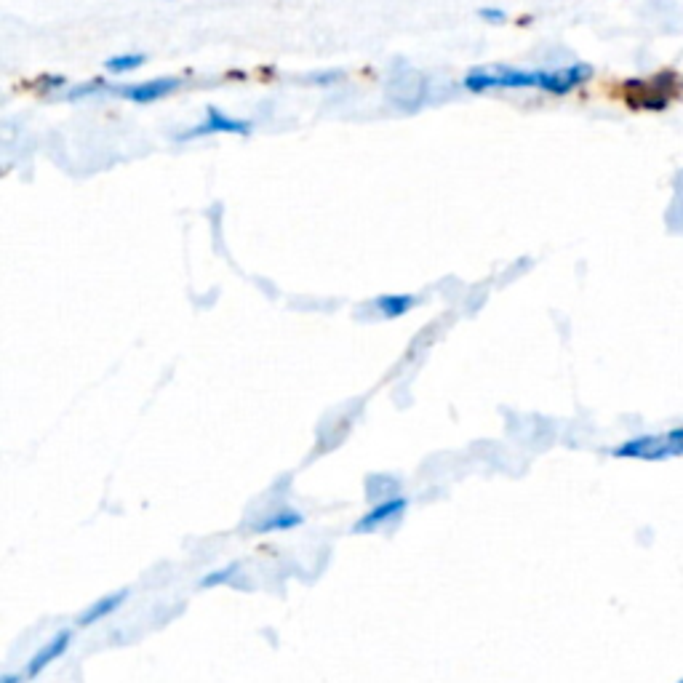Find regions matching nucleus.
<instances>
[{
    "label": "nucleus",
    "mask_w": 683,
    "mask_h": 683,
    "mask_svg": "<svg viewBox=\"0 0 683 683\" xmlns=\"http://www.w3.org/2000/svg\"><path fill=\"white\" fill-rule=\"evenodd\" d=\"M406 507H409V499H403V497L382 499V502H377V505L371 507L369 513H363L361 518H358L353 531L355 534H371V531H377L379 526H385V523L395 521L398 515L406 513Z\"/></svg>",
    "instance_id": "nucleus-3"
},
{
    "label": "nucleus",
    "mask_w": 683,
    "mask_h": 683,
    "mask_svg": "<svg viewBox=\"0 0 683 683\" xmlns=\"http://www.w3.org/2000/svg\"><path fill=\"white\" fill-rule=\"evenodd\" d=\"M177 86V78H155V81H145L123 89V97L131 99V102H139V105H147V102H158V99L169 97Z\"/></svg>",
    "instance_id": "nucleus-6"
},
{
    "label": "nucleus",
    "mask_w": 683,
    "mask_h": 683,
    "mask_svg": "<svg viewBox=\"0 0 683 683\" xmlns=\"http://www.w3.org/2000/svg\"><path fill=\"white\" fill-rule=\"evenodd\" d=\"M70 643H73V633H70V630H62V633L54 635L51 641L43 643L41 649L33 654V659L27 662V678H38L51 662H57V659L70 649Z\"/></svg>",
    "instance_id": "nucleus-5"
},
{
    "label": "nucleus",
    "mask_w": 683,
    "mask_h": 683,
    "mask_svg": "<svg viewBox=\"0 0 683 683\" xmlns=\"http://www.w3.org/2000/svg\"><path fill=\"white\" fill-rule=\"evenodd\" d=\"M481 17L483 19H494V22H502V19H505V14H502V11H497V9H481Z\"/></svg>",
    "instance_id": "nucleus-13"
},
{
    "label": "nucleus",
    "mask_w": 683,
    "mask_h": 683,
    "mask_svg": "<svg viewBox=\"0 0 683 683\" xmlns=\"http://www.w3.org/2000/svg\"><path fill=\"white\" fill-rule=\"evenodd\" d=\"M617 459H641V462H665L683 457V425L670 427L665 433H646L627 438L611 451Z\"/></svg>",
    "instance_id": "nucleus-1"
},
{
    "label": "nucleus",
    "mask_w": 683,
    "mask_h": 683,
    "mask_svg": "<svg viewBox=\"0 0 683 683\" xmlns=\"http://www.w3.org/2000/svg\"><path fill=\"white\" fill-rule=\"evenodd\" d=\"M126 595H129V590H118V593H110V595L97 598V601L91 603L89 609L83 611L81 617H78V625L89 627V625H97L99 619H107L110 614H115V611L121 609L123 601H126Z\"/></svg>",
    "instance_id": "nucleus-7"
},
{
    "label": "nucleus",
    "mask_w": 683,
    "mask_h": 683,
    "mask_svg": "<svg viewBox=\"0 0 683 683\" xmlns=\"http://www.w3.org/2000/svg\"><path fill=\"white\" fill-rule=\"evenodd\" d=\"M19 681H22V675H9V673H6V675H3V678H0V683H19Z\"/></svg>",
    "instance_id": "nucleus-14"
},
{
    "label": "nucleus",
    "mask_w": 683,
    "mask_h": 683,
    "mask_svg": "<svg viewBox=\"0 0 683 683\" xmlns=\"http://www.w3.org/2000/svg\"><path fill=\"white\" fill-rule=\"evenodd\" d=\"M142 65H145V54H121V57H113L105 62L107 70L115 75L134 73V70H139Z\"/></svg>",
    "instance_id": "nucleus-11"
},
{
    "label": "nucleus",
    "mask_w": 683,
    "mask_h": 683,
    "mask_svg": "<svg viewBox=\"0 0 683 683\" xmlns=\"http://www.w3.org/2000/svg\"><path fill=\"white\" fill-rule=\"evenodd\" d=\"M305 521L302 518V513H297V510H275V513H267L262 521L257 523V531L259 534H270V531H289V529H297L299 523Z\"/></svg>",
    "instance_id": "nucleus-8"
},
{
    "label": "nucleus",
    "mask_w": 683,
    "mask_h": 683,
    "mask_svg": "<svg viewBox=\"0 0 683 683\" xmlns=\"http://www.w3.org/2000/svg\"><path fill=\"white\" fill-rule=\"evenodd\" d=\"M667 227L675 233H683V169L675 177V193L670 201V211H667Z\"/></svg>",
    "instance_id": "nucleus-10"
},
{
    "label": "nucleus",
    "mask_w": 683,
    "mask_h": 683,
    "mask_svg": "<svg viewBox=\"0 0 683 683\" xmlns=\"http://www.w3.org/2000/svg\"><path fill=\"white\" fill-rule=\"evenodd\" d=\"M374 305L379 307V313L387 315V318H398V315H406L411 307L417 305V299L411 294H387V297H379Z\"/></svg>",
    "instance_id": "nucleus-9"
},
{
    "label": "nucleus",
    "mask_w": 683,
    "mask_h": 683,
    "mask_svg": "<svg viewBox=\"0 0 683 683\" xmlns=\"http://www.w3.org/2000/svg\"><path fill=\"white\" fill-rule=\"evenodd\" d=\"M235 569H238V566H227V569H222V571H214V574H209V577L203 579L201 587H211V585H219V582H225L227 574H235Z\"/></svg>",
    "instance_id": "nucleus-12"
},
{
    "label": "nucleus",
    "mask_w": 683,
    "mask_h": 683,
    "mask_svg": "<svg viewBox=\"0 0 683 683\" xmlns=\"http://www.w3.org/2000/svg\"><path fill=\"white\" fill-rule=\"evenodd\" d=\"M681 683H683V681H681Z\"/></svg>",
    "instance_id": "nucleus-15"
},
{
    "label": "nucleus",
    "mask_w": 683,
    "mask_h": 683,
    "mask_svg": "<svg viewBox=\"0 0 683 683\" xmlns=\"http://www.w3.org/2000/svg\"><path fill=\"white\" fill-rule=\"evenodd\" d=\"M209 134H238V137H249L251 123L238 121V118H227L225 113H219V110L209 107V110H206V121H203L198 129L182 134V139L209 137Z\"/></svg>",
    "instance_id": "nucleus-4"
},
{
    "label": "nucleus",
    "mask_w": 683,
    "mask_h": 683,
    "mask_svg": "<svg viewBox=\"0 0 683 683\" xmlns=\"http://www.w3.org/2000/svg\"><path fill=\"white\" fill-rule=\"evenodd\" d=\"M590 75H593V67L582 65V62L563 67V70H542V89L539 91H547L553 97H566L574 89H579L582 83L590 81Z\"/></svg>",
    "instance_id": "nucleus-2"
}]
</instances>
